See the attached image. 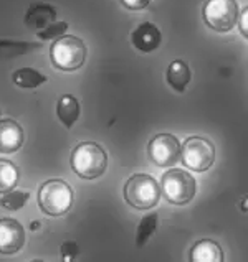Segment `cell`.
Returning a JSON list of instances; mask_svg holds the SVG:
<instances>
[{
  "mask_svg": "<svg viewBox=\"0 0 248 262\" xmlns=\"http://www.w3.org/2000/svg\"><path fill=\"white\" fill-rule=\"evenodd\" d=\"M159 186L164 198L177 206L190 203L195 196V190H197L195 178L182 168H170L165 171Z\"/></svg>",
  "mask_w": 248,
  "mask_h": 262,
  "instance_id": "obj_5",
  "label": "cell"
},
{
  "mask_svg": "<svg viewBox=\"0 0 248 262\" xmlns=\"http://www.w3.org/2000/svg\"><path fill=\"white\" fill-rule=\"evenodd\" d=\"M42 48V45L39 43H20V41H0V58H10L17 55H24L30 50Z\"/></svg>",
  "mask_w": 248,
  "mask_h": 262,
  "instance_id": "obj_20",
  "label": "cell"
},
{
  "mask_svg": "<svg viewBox=\"0 0 248 262\" xmlns=\"http://www.w3.org/2000/svg\"><path fill=\"white\" fill-rule=\"evenodd\" d=\"M20 171L18 167L10 160L0 159V193H7L13 190L18 183Z\"/></svg>",
  "mask_w": 248,
  "mask_h": 262,
  "instance_id": "obj_17",
  "label": "cell"
},
{
  "mask_svg": "<svg viewBox=\"0 0 248 262\" xmlns=\"http://www.w3.org/2000/svg\"><path fill=\"white\" fill-rule=\"evenodd\" d=\"M68 30V24L66 21H53L51 25L45 27L40 32H36V36L40 40H56L60 36H63Z\"/></svg>",
  "mask_w": 248,
  "mask_h": 262,
  "instance_id": "obj_21",
  "label": "cell"
},
{
  "mask_svg": "<svg viewBox=\"0 0 248 262\" xmlns=\"http://www.w3.org/2000/svg\"><path fill=\"white\" fill-rule=\"evenodd\" d=\"M237 21H238L240 32H242V35L245 36V38H248V9H246V7L238 13Z\"/></svg>",
  "mask_w": 248,
  "mask_h": 262,
  "instance_id": "obj_24",
  "label": "cell"
},
{
  "mask_svg": "<svg viewBox=\"0 0 248 262\" xmlns=\"http://www.w3.org/2000/svg\"><path fill=\"white\" fill-rule=\"evenodd\" d=\"M78 246L74 243H65L62 246V254H63V260H71L74 256L78 254Z\"/></svg>",
  "mask_w": 248,
  "mask_h": 262,
  "instance_id": "obj_23",
  "label": "cell"
},
{
  "mask_svg": "<svg viewBox=\"0 0 248 262\" xmlns=\"http://www.w3.org/2000/svg\"><path fill=\"white\" fill-rule=\"evenodd\" d=\"M24 129L13 119H0V154H13L24 144Z\"/></svg>",
  "mask_w": 248,
  "mask_h": 262,
  "instance_id": "obj_11",
  "label": "cell"
},
{
  "mask_svg": "<svg viewBox=\"0 0 248 262\" xmlns=\"http://www.w3.org/2000/svg\"><path fill=\"white\" fill-rule=\"evenodd\" d=\"M25 246V229L13 218L0 220V254H17Z\"/></svg>",
  "mask_w": 248,
  "mask_h": 262,
  "instance_id": "obj_9",
  "label": "cell"
},
{
  "mask_svg": "<svg viewBox=\"0 0 248 262\" xmlns=\"http://www.w3.org/2000/svg\"><path fill=\"white\" fill-rule=\"evenodd\" d=\"M71 168L80 178L94 180L108 167V155L96 142H81L71 152Z\"/></svg>",
  "mask_w": 248,
  "mask_h": 262,
  "instance_id": "obj_1",
  "label": "cell"
},
{
  "mask_svg": "<svg viewBox=\"0 0 248 262\" xmlns=\"http://www.w3.org/2000/svg\"><path fill=\"white\" fill-rule=\"evenodd\" d=\"M30 198L28 191H17V190H10L4 193V196L0 198V206L9 209V211H17L25 206V203Z\"/></svg>",
  "mask_w": 248,
  "mask_h": 262,
  "instance_id": "obj_19",
  "label": "cell"
},
{
  "mask_svg": "<svg viewBox=\"0 0 248 262\" xmlns=\"http://www.w3.org/2000/svg\"><path fill=\"white\" fill-rule=\"evenodd\" d=\"M180 160L192 171H205L215 162V147L204 137H189L180 145Z\"/></svg>",
  "mask_w": 248,
  "mask_h": 262,
  "instance_id": "obj_6",
  "label": "cell"
},
{
  "mask_svg": "<svg viewBox=\"0 0 248 262\" xmlns=\"http://www.w3.org/2000/svg\"><path fill=\"white\" fill-rule=\"evenodd\" d=\"M161 40H162L161 30L154 24H151V21L141 24L131 33V41L134 45V48L139 50L141 53H151V51L157 50L161 45Z\"/></svg>",
  "mask_w": 248,
  "mask_h": 262,
  "instance_id": "obj_10",
  "label": "cell"
},
{
  "mask_svg": "<svg viewBox=\"0 0 248 262\" xmlns=\"http://www.w3.org/2000/svg\"><path fill=\"white\" fill-rule=\"evenodd\" d=\"M238 13L237 0H207L202 10V17L208 28L225 33L237 25Z\"/></svg>",
  "mask_w": 248,
  "mask_h": 262,
  "instance_id": "obj_7",
  "label": "cell"
},
{
  "mask_svg": "<svg viewBox=\"0 0 248 262\" xmlns=\"http://www.w3.org/2000/svg\"><path fill=\"white\" fill-rule=\"evenodd\" d=\"M12 79L17 86L25 89H35L42 86L43 83H47V76L33 68H20L17 71H13Z\"/></svg>",
  "mask_w": 248,
  "mask_h": 262,
  "instance_id": "obj_16",
  "label": "cell"
},
{
  "mask_svg": "<svg viewBox=\"0 0 248 262\" xmlns=\"http://www.w3.org/2000/svg\"><path fill=\"white\" fill-rule=\"evenodd\" d=\"M80 114H81V107L77 97L71 94H65L60 97L56 104V116L66 129H71L73 124L80 119Z\"/></svg>",
  "mask_w": 248,
  "mask_h": 262,
  "instance_id": "obj_14",
  "label": "cell"
},
{
  "mask_svg": "<svg viewBox=\"0 0 248 262\" xmlns=\"http://www.w3.org/2000/svg\"><path fill=\"white\" fill-rule=\"evenodd\" d=\"M147 155L157 167H174L180 159V144L172 134H157L147 145Z\"/></svg>",
  "mask_w": 248,
  "mask_h": 262,
  "instance_id": "obj_8",
  "label": "cell"
},
{
  "mask_svg": "<svg viewBox=\"0 0 248 262\" xmlns=\"http://www.w3.org/2000/svg\"><path fill=\"white\" fill-rule=\"evenodd\" d=\"M74 194L71 186L60 178L45 182L39 190V206L48 216H63L71 209Z\"/></svg>",
  "mask_w": 248,
  "mask_h": 262,
  "instance_id": "obj_2",
  "label": "cell"
},
{
  "mask_svg": "<svg viewBox=\"0 0 248 262\" xmlns=\"http://www.w3.org/2000/svg\"><path fill=\"white\" fill-rule=\"evenodd\" d=\"M157 221H159V216L157 213H151V214H146L144 218L139 221V226H138V233H136V244L138 248H142L151 237L156 229H157Z\"/></svg>",
  "mask_w": 248,
  "mask_h": 262,
  "instance_id": "obj_18",
  "label": "cell"
},
{
  "mask_svg": "<svg viewBox=\"0 0 248 262\" xmlns=\"http://www.w3.org/2000/svg\"><path fill=\"white\" fill-rule=\"evenodd\" d=\"M56 18V9L48 4H32L25 15V25L33 30V32H40L45 27L51 25Z\"/></svg>",
  "mask_w": 248,
  "mask_h": 262,
  "instance_id": "obj_12",
  "label": "cell"
},
{
  "mask_svg": "<svg viewBox=\"0 0 248 262\" xmlns=\"http://www.w3.org/2000/svg\"><path fill=\"white\" fill-rule=\"evenodd\" d=\"M242 211H246V200L242 201Z\"/></svg>",
  "mask_w": 248,
  "mask_h": 262,
  "instance_id": "obj_25",
  "label": "cell"
},
{
  "mask_svg": "<svg viewBox=\"0 0 248 262\" xmlns=\"http://www.w3.org/2000/svg\"><path fill=\"white\" fill-rule=\"evenodd\" d=\"M50 59L62 71H77L86 59V45L73 35H63L50 47Z\"/></svg>",
  "mask_w": 248,
  "mask_h": 262,
  "instance_id": "obj_3",
  "label": "cell"
},
{
  "mask_svg": "<svg viewBox=\"0 0 248 262\" xmlns=\"http://www.w3.org/2000/svg\"><path fill=\"white\" fill-rule=\"evenodd\" d=\"M165 78H167V83L172 89H176L177 93H184L187 84L190 83L189 64L182 61V59H176V61H172L169 64Z\"/></svg>",
  "mask_w": 248,
  "mask_h": 262,
  "instance_id": "obj_15",
  "label": "cell"
},
{
  "mask_svg": "<svg viewBox=\"0 0 248 262\" xmlns=\"http://www.w3.org/2000/svg\"><path fill=\"white\" fill-rule=\"evenodd\" d=\"M124 200L136 209H151L161 200V186L151 175L136 173L124 185Z\"/></svg>",
  "mask_w": 248,
  "mask_h": 262,
  "instance_id": "obj_4",
  "label": "cell"
},
{
  "mask_svg": "<svg viewBox=\"0 0 248 262\" xmlns=\"http://www.w3.org/2000/svg\"><path fill=\"white\" fill-rule=\"evenodd\" d=\"M190 260L192 262H222L223 254L219 243L212 239H202L195 243L190 251Z\"/></svg>",
  "mask_w": 248,
  "mask_h": 262,
  "instance_id": "obj_13",
  "label": "cell"
},
{
  "mask_svg": "<svg viewBox=\"0 0 248 262\" xmlns=\"http://www.w3.org/2000/svg\"><path fill=\"white\" fill-rule=\"evenodd\" d=\"M39 224H40V223L33 221V223H32V229H36V228H39Z\"/></svg>",
  "mask_w": 248,
  "mask_h": 262,
  "instance_id": "obj_26",
  "label": "cell"
},
{
  "mask_svg": "<svg viewBox=\"0 0 248 262\" xmlns=\"http://www.w3.org/2000/svg\"><path fill=\"white\" fill-rule=\"evenodd\" d=\"M119 2L129 10H141V9H146V7L151 4V0H119Z\"/></svg>",
  "mask_w": 248,
  "mask_h": 262,
  "instance_id": "obj_22",
  "label": "cell"
}]
</instances>
